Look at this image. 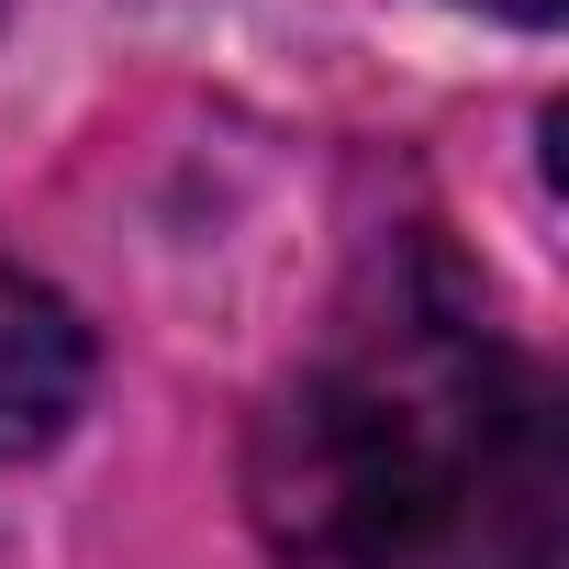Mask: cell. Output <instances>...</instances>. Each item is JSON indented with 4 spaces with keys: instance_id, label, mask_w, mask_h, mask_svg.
<instances>
[{
    "instance_id": "cell-1",
    "label": "cell",
    "mask_w": 569,
    "mask_h": 569,
    "mask_svg": "<svg viewBox=\"0 0 569 569\" xmlns=\"http://www.w3.org/2000/svg\"><path fill=\"white\" fill-rule=\"evenodd\" d=\"M536 380L469 302L358 313L257 447V525L291 569H491L502 536L536 547Z\"/></svg>"
},
{
    "instance_id": "cell-2",
    "label": "cell",
    "mask_w": 569,
    "mask_h": 569,
    "mask_svg": "<svg viewBox=\"0 0 569 569\" xmlns=\"http://www.w3.org/2000/svg\"><path fill=\"white\" fill-rule=\"evenodd\" d=\"M90 391V325L46 291L23 257H0V458H34L68 436Z\"/></svg>"
},
{
    "instance_id": "cell-3",
    "label": "cell",
    "mask_w": 569,
    "mask_h": 569,
    "mask_svg": "<svg viewBox=\"0 0 569 569\" xmlns=\"http://www.w3.org/2000/svg\"><path fill=\"white\" fill-rule=\"evenodd\" d=\"M480 12H502V23H558V0H480Z\"/></svg>"
},
{
    "instance_id": "cell-4",
    "label": "cell",
    "mask_w": 569,
    "mask_h": 569,
    "mask_svg": "<svg viewBox=\"0 0 569 569\" xmlns=\"http://www.w3.org/2000/svg\"><path fill=\"white\" fill-rule=\"evenodd\" d=\"M0 12H12V0H0Z\"/></svg>"
}]
</instances>
